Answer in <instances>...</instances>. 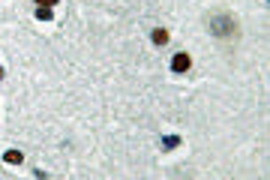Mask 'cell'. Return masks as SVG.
Segmentation results:
<instances>
[{
	"instance_id": "3957f363",
	"label": "cell",
	"mask_w": 270,
	"mask_h": 180,
	"mask_svg": "<svg viewBox=\"0 0 270 180\" xmlns=\"http://www.w3.org/2000/svg\"><path fill=\"white\" fill-rule=\"evenodd\" d=\"M150 39H153V45H168V30H165V27H156V30L150 33Z\"/></svg>"
},
{
	"instance_id": "52a82bcc",
	"label": "cell",
	"mask_w": 270,
	"mask_h": 180,
	"mask_svg": "<svg viewBox=\"0 0 270 180\" xmlns=\"http://www.w3.org/2000/svg\"><path fill=\"white\" fill-rule=\"evenodd\" d=\"M3 75H6V69H3V66H0V81H3Z\"/></svg>"
},
{
	"instance_id": "8992f818",
	"label": "cell",
	"mask_w": 270,
	"mask_h": 180,
	"mask_svg": "<svg viewBox=\"0 0 270 180\" xmlns=\"http://www.w3.org/2000/svg\"><path fill=\"white\" fill-rule=\"evenodd\" d=\"M60 0H36V6H57Z\"/></svg>"
},
{
	"instance_id": "5b68a950",
	"label": "cell",
	"mask_w": 270,
	"mask_h": 180,
	"mask_svg": "<svg viewBox=\"0 0 270 180\" xmlns=\"http://www.w3.org/2000/svg\"><path fill=\"white\" fill-rule=\"evenodd\" d=\"M177 144H180V138H177V135H171V138H162V147H165V150H174Z\"/></svg>"
},
{
	"instance_id": "277c9868",
	"label": "cell",
	"mask_w": 270,
	"mask_h": 180,
	"mask_svg": "<svg viewBox=\"0 0 270 180\" xmlns=\"http://www.w3.org/2000/svg\"><path fill=\"white\" fill-rule=\"evenodd\" d=\"M51 18H54L51 6H36V21H51Z\"/></svg>"
},
{
	"instance_id": "6da1fadb",
	"label": "cell",
	"mask_w": 270,
	"mask_h": 180,
	"mask_svg": "<svg viewBox=\"0 0 270 180\" xmlns=\"http://www.w3.org/2000/svg\"><path fill=\"white\" fill-rule=\"evenodd\" d=\"M189 69H192V57H189L186 51H177V54L171 57V72L183 75V72H189Z\"/></svg>"
},
{
	"instance_id": "7a4b0ae2",
	"label": "cell",
	"mask_w": 270,
	"mask_h": 180,
	"mask_svg": "<svg viewBox=\"0 0 270 180\" xmlns=\"http://www.w3.org/2000/svg\"><path fill=\"white\" fill-rule=\"evenodd\" d=\"M3 162H9V165H24V156H21L18 150H6V153H3Z\"/></svg>"
}]
</instances>
